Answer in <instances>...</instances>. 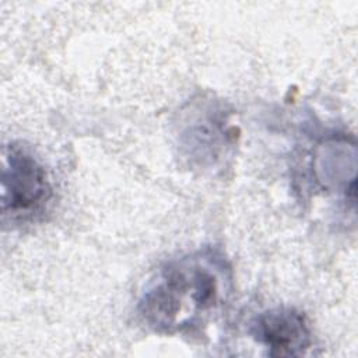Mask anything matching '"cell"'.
<instances>
[{
    "label": "cell",
    "instance_id": "6da1fadb",
    "mask_svg": "<svg viewBox=\"0 0 358 358\" xmlns=\"http://www.w3.org/2000/svg\"><path fill=\"white\" fill-rule=\"evenodd\" d=\"M221 292L218 271L208 262L183 260L166 268L143 301L144 319L158 329H176L192 323L199 312L214 309Z\"/></svg>",
    "mask_w": 358,
    "mask_h": 358
},
{
    "label": "cell",
    "instance_id": "7a4b0ae2",
    "mask_svg": "<svg viewBox=\"0 0 358 358\" xmlns=\"http://www.w3.org/2000/svg\"><path fill=\"white\" fill-rule=\"evenodd\" d=\"M52 196L43 165L22 145L10 144L4 151L1 176V211L4 218H29L39 213Z\"/></svg>",
    "mask_w": 358,
    "mask_h": 358
},
{
    "label": "cell",
    "instance_id": "3957f363",
    "mask_svg": "<svg viewBox=\"0 0 358 358\" xmlns=\"http://www.w3.org/2000/svg\"><path fill=\"white\" fill-rule=\"evenodd\" d=\"M253 331L273 357L302 355L310 345V331L305 316L291 308H277L262 313L256 319Z\"/></svg>",
    "mask_w": 358,
    "mask_h": 358
}]
</instances>
